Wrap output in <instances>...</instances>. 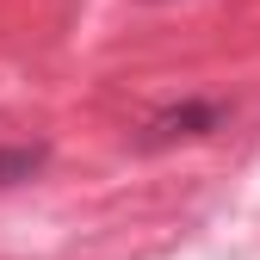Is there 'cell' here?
<instances>
[{"mask_svg": "<svg viewBox=\"0 0 260 260\" xmlns=\"http://www.w3.org/2000/svg\"><path fill=\"white\" fill-rule=\"evenodd\" d=\"M230 118H236V106L230 100H211V93H186V100H174V106H155L143 124H137V143L143 155H161V149H180V143H205V137H217V130H230Z\"/></svg>", "mask_w": 260, "mask_h": 260, "instance_id": "1", "label": "cell"}, {"mask_svg": "<svg viewBox=\"0 0 260 260\" xmlns=\"http://www.w3.org/2000/svg\"><path fill=\"white\" fill-rule=\"evenodd\" d=\"M44 161H50L44 143H0V192H13V186H25V180H38V174H44Z\"/></svg>", "mask_w": 260, "mask_h": 260, "instance_id": "2", "label": "cell"}]
</instances>
